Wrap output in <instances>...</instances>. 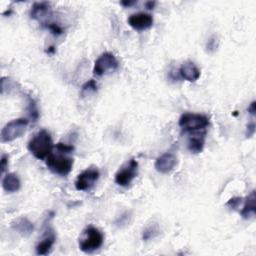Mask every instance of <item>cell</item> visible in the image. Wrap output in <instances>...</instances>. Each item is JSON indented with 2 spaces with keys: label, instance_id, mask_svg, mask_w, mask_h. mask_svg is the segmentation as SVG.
Instances as JSON below:
<instances>
[{
  "label": "cell",
  "instance_id": "4",
  "mask_svg": "<svg viewBox=\"0 0 256 256\" xmlns=\"http://www.w3.org/2000/svg\"><path fill=\"white\" fill-rule=\"evenodd\" d=\"M46 165L48 169L54 174L60 176L68 175L73 166V159L68 157L65 153L58 152L57 154L51 153L46 158Z\"/></svg>",
  "mask_w": 256,
  "mask_h": 256
},
{
  "label": "cell",
  "instance_id": "18",
  "mask_svg": "<svg viewBox=\"0 0 256 256\" xmlns=\"http://www.w3.org/2000/svg\"><path fill=\"white\" fill-rule=\"evenodd\" d=\"M158 233H159L158 225L157 224H151L144 229L143 234H142V238H143V240H149L151 238H154V237Z\"/></svg>",
  "mask_w": 256,
  "mask_h": 256
},
{
  "label": "cell",
  "instance_id": "25",
  "mask_svg": "<svg viewBox=\"0 0 256 256\" xmlns=\"http://www.w3.org/2000/svg\"><path fill=\"white\" fill-rule=\"evenodd\" d=\"M255 132V123L254 122H250L247 125V130H246V136L247 137H251Z\"/></svg>",
  "mask_w": 256,
  "mask_h": 256
},
{
  "label": "cell",
  "instance_id": "13",
  "mask_svg": "<svg viewBox=\"0 0 256 256\" xmlns=\"http://www.w3.org/2000/svg\"><path fill=\"white\" fill-rule=\"evenodd\" d=\"M2 187L8 193H13L20 189L21 182L15 173H7L2 179Z\"/></svg>",
  "mask_w": 256,
  "mask_h": 256
},
{
  "label": "cell",
  "instance_id": "26",
  "mask_svg": "<svg viewBox=\"0 0 256 256\" xmlns=\"http://www.w3.org/2000/svg\"><path fill=\"white\" fill-rule=\"evenodd\" d=\"M248 112H249L251 115H255V113H256V102H255V101L251 102L250 106L248 107Z\"/></svg>",
  "mask_w": 256,
  "mask_h": 256
},
{
  "label": "cell",
  "instance_id": "12",
  "mask_svg": "<svg viewBox=\"0 0 256 256\" xmlns=\"http://www.w3.org/2000/svg\"><path fill=\"white\" fill-rule=\"evenodd\" d=\"M55 239L56 237L54 232L52 230L47 231L42 241H40L37 246H36V253L38 255H47L48 253H50L54 243H55Z\"/></svg>",
  "mask_w": 256,
  "mask_h": 256
},
{
  "label": "cell",
  "instance_id": "19",
  "mask_svg": "<svg viewBox=\"0 0 256 256\" xmlns=\"http://www.w3.org/2000/svg\"><path fill=\"white\" fill-rule=\"evenodd\" d=\"M96 91H97V84L93 79H91L87 81L85 84H83L81 88V94L84 95V94L93 93V92H96Z\"/></svg>",
  "mask_w": 256,
  "mask_h": 256
},
{
  "label": "cell",
  "instance_id": "1",
  "mask_svg": "<svg viewBox=\"0 0 256 256\" xmlns=\"http://www.w3.org/2000/svg\"><path fill=\"white\" fill-rule=\"evenodd\" d=\"M53 147L51 135L47 130H40L38 133H36L27 145L28 150L35 158L39 160H46V158L52 153Z\"/></svg>",
  "mask_w": 256,
  "mask_h": 256
},
{
  "label": "cell",
  "instance_id": "21",
  "mask_svg": "<svg viewBox=\"0 0 256 256\" xmlns=\"http://www.w3.org/2000/svg\"><path fill=\"white\" fill-rule=\"evenodd\" d=\"M46 28L49 29V31L53 34V35H61L63 33V29L62 27L57 24V23H48L46 25Z\"/></svg>",
  "mask_w": 256,
  "mask_h": 256
},
{
  "label": "cell",
  "instance_id": "23",
  "mask_svg": "<svg viewBox=\"0 0 256 256\" xmlns=\"http://www.w3.org/2000/svg\"><path fill=\"white\" fill-rule=\"evenodd\" d=\"M242 200H243L242 197H233L226 203V206H228L231 209H237L242 203Z\"/></svg>",
  "mask_w": 256,
  "mask_h": 256
},
{
  "label": "cell",
  "instance_id": "22",
  "mask_svg": "<svg viewBox=\"0 0 256 256\" xmlns=\"http://www.w3.org/2000/svg\"><path fill=\"white\" fill-rule=\"evenodd\" d=\"M56 150L58 152H61V153H65V154H69L71 153L73 150H74V147L71 145H68V144H64V143H58L56 144Z\"/></svg>",
  "mask_w": 256,
  "mask_h": 256
},
{
  "label": "cell",
  "instance_id": "17",
  "mask_svg": "<svg viewBox=\"0 0 256 256\" xmlns=\"http://www.w3.org/2000/svg\"><path fill=\"white\" fill-rule=\"evenodd\" d=\"M50 4L47 2L34 3L30 11V17L32 19H40V18L45 17L50 12Z\"/></svg>",
  "mask_w": 256,
  "mask_h": 256
},
{
  "label": "cell",
  "instance_id": "28",
  "mask_svg": "<svg viewBox=\"0 0 256 256\" xmlns=\"http://www.w3.org/2000/svg\"><path fill=\"white\" fill-rule=\"evenodd\" d=\"M154 5H155V2H152V1H149V2H147V3L145 4V6L147 9H153Z\"/></svg>",
  "mask_w": 256,
  "mask_h": 256
},
{
  "label": "cell",
  "instance_id": "29",
  "mask_svg": "<svg viewBox=\"0 0 256 256\" xmlns=\"http://www.w3.org/2000/svg\"><path fill=\"white\" fill-rule=\"evenodd\" d=\"M135 3V1H122L121 2V4L123 5V6H131V5H133Z\"/></svg>",
  "mask_w": 256,
  "mask_h": 256
},
{
  "label": "cell",
  "instance_id": "14",
  "mask_svg": "<svg viewBox=\"0 0 256 256\" xmlns=\"http://www.w3.org/2000/svg\"><path fill=\"white\" fill-rule=\"evenodd\" d=\"M205 134L206 132L203 133H198L192 135L187 144V148L191 153H200L204 148V144H205Z\"/></svg>",
  "mask_w": 256,
  "mask_h": 256
},
{
  "label": "cell",
  "instance_id": "8",
  "mask_svg": "<svg viewBox=\"0 0 256 256\" xmlns=\"http://www.w3.org/2000/svg\"><path fill=\"white\" fill-rule=\"evenodd\" d=\"M100 173L97 168H88L81 172L75 180V188L78 191H88L92 188L97 180L99 179Z\"/></svg>",
  "mask_w": 256,
  "mask_h": 256
},
{
  "label": "cell",
  "instance_id": "3",
  "mask_svg": "<svg viewBox=\"0 0 256 256\" xmlns=\"http://www.w3.org/2000/svg\"><path fill=\"white\" fill-rule=\"evenodd\" d=\"M104 241V236L102 232L93 227L89 226L83 232L79 238V248L81 251L86 253H91L98 250Z\"/></svg>",
  "mask_w": 256,
  "mask_h": 256
},
{
  "label": "cell",
  "instance_id": "15",
  "mask_svg": "<svg viewBox=\"0 0 256 256\" xmlns=\"http://www.w3.org/2000/svg\"><path fill=\"white\" fill-rule=\"evenodd\" d=\"M12 228L16 232L21 234L22 236H29L33 232L34 226H33V223L29 221L27 218L21 217V218H18L17 220H15L12 223Z\"/></svg>",
  "mask_w": 256,
  "mask_h": 256
},
{
  "label": "cell",
  "instance_id": "9",
  "mask_svg": "<svg viewBox=\"0 0 256 256\" xmlns=\"http://www.w3.org/2000/svg\"><path fill=\"white\" fill-rule=\"evenodd\" d=\"M127 22L134 30L143 31V30L149 29L152 27L153 17L152 15L148 13L139 12V13L132 14L128 17Z\"/></svg>",
  "mask_w": 256,
  "mask_h": 256
},
{
  "label": "cell",
  "instance_id": "24",
  "mask_svg": "<svg viewBox=\"0 0 256 256\" xmlns=\"http://www.w3.org/2000/svg\"><path fill=\"white\" fill-rule=\"evenodd\" d=\"M7 166H8V156L4 154V155H2L1 160H0V168H1L2 173H4Z\"/></svg>",
  "mask_w": 256,
  "mask_h": 256
},
{
  "label": "cell",
  "instance_id": "20",
  "mask_svg": "<svg viewBox=\"0 0 256 256\" xmlns=\"http://www.w3.org/2000/svg\"><path fill=\"white\" fill-rule=\"evenodd\" d=\"M28 113H29V116L30 118L33 120V121H36L38 119L39 117V112H38V109H37V106H36L35 102L33 99L29 98V101H28Z\"/></svg>",
  "mask_w": 256,
  "mask_h": 256
},
{
  "label": "cell",
  "instance_id": "6",
  "mask_svg": "<svg viewBox=\"0 0 256 256\" xmlns=\"http://www.w3.org/2000/svg\"><path fill=\"white\" fill-rule=\"evenodd\" d=\"M119 67V62L114 54L111 52H104L96 59L93 67V74L101 76L108 71H115Z\"/></svg>",
  "mask_w": 256,
  "mask_h": 256
},
{
  "label": "cell",
  "instance_id": "10",
  "mask_svg": "<svg viewBox=\"0 0 256 256\" xmlns=\"http://www.w3.org/2000/svg\"><path fill=\"white\" fill-rule=\"evenodd\" d=\"M177 164V158L173 153L166 152L159 156L154 164L155 169L163 174H167L174 169Z\"/></svg>",
  "mask_w": 256,
  "mask_h": 256
},
{
  "label": "cell",
  "instance_id": "7",
  "mask_svg": "<svg viewBox=\"0 0 256 256\" xmlns=\"http://www.w3.org/2000/svg\"><path fill=\"white\" fill-rule=\"evenodd\" d=\"M138 173V162L135 159H131L129 162L126 163L118 172L115 174L116 184L122 187H127L131 184L133 179L137 176Z\"/></svg>",
  "mask_w": 256,
  "mask_h": 256
},
{
  "label": "cell",
  "instance_id": "16",
  "mask_svg": "<svg viewBox=\"0 0 256 256\" xmlns=\"http://www.w3.org/2000/svg\"><path fill=\"white\" fill-rule=\"evenodd\" d=\"M255 190H253L247 197L244 202L243 208L241 210V216L244 219H250L255 216L256 213V206H255Z\"/></svg>",
  "mask_w": 256,
  "mask_h": 256
},
{
  "label": "cell",
  "instance_id": "27",
  "mask_svg": "<svg viewBox=\"0 0 256 256\" xmlns=\"http://www.w3.org/2000/svg\"><path fill=\"white\" fill-rule=\"evenodd\" d=\"M215 48H216V44H215V39H210L209 41H208V43H207V49L210 51H212V50H215Z\"/></svg>",
  "mask_w": 256,
  "mask_h": 256
},
{
  "label": "cell",
  "instance_id": "2",
  "mask_svg": "<svg viewBox=\"0 0 256 256\" xmlns=\"http://www.w3.org/2000/svg\"><path fill=\"white\" fill-rule=\"evenodd\" d=\"M178 124L182 131L198 134L199 132H206V128L209 126V118L203 114L186 112L180 116Z\"/></svg>",
  "mask_w": 256,
  "mask_h": 256
},
{
  "label": "cell",
  "instance_id": "11",
  "mask_svg": "<svg viewBox=\"0 0 256 256\" xmlns=\"http://www.w3.org/2000/svg\"><path fill=\"white\" fill-rule=\"evenodd\" d=\"M179 74L181 78L189 82H195L200 77V70L192 61H186L179 68Z\"/></svg>",
  "mask_w": 256,
  "mask_h": 256
},
{
  "label": "cell",
  "instance_id": "5",
  "mask_svg": "<svg viewBox=\"0 0 256 256\" xmlns=\"http://www.w3.org/2000/svg\"><path fill=\"white\" fill-rule=\"evenodd\" d=\"M27 125L28 120L25 118L15 119L8 122L1 130V135H0L1 136V141L3 143L11 142L17 138L21 137L26 131Z\"/></svg>",
  "mask_w": 256,
  "mask_h": 256
}]
</instances>
